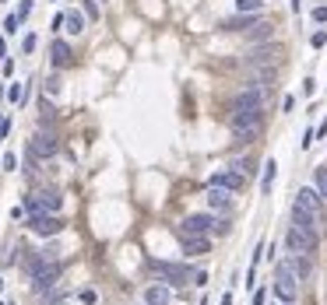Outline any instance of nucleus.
Here are the masks:
<instances>
[{
  "label": "nucleus",
  "mask_w": 327,
  "mask_h": 305,
  "mask_svg": "<svg viewBox=\"0 0 327 305\" xmlns=\"http://www.w3.org/2000/svg\"><path fill=\"white\" fill-rule=\"evenodd\" d=\"M260 123H264V109H236L229 127L240 141H253L260 134Z\"/></svg>",
  "instance_id": "obj_1"
},
{
  "label": "nucleus",
  "mask_w": 327,
  "mask_h": 305,
  "mask_svg": "<svg viewBox=\"0 0 327 305\" xmlns=\"http://www.w3.org/2000/svg\"><path fill=\"white\" fill-rule=\"evenodd\" d=\"M60 274H64V267H60L57 260H42L39 267H32V270H28V277H32V291H35V295H42V291L57 288Z\"/></svg>",
  "instance_id": "obj_2"
},
{
  "label": "nucleus",
  "mask_w": 327,
  "mask_h": 305,
  "mask_svg": "<svg viewBox=\"0 0 327 305\" xmlns=\"http://www.w3.org/2000/svg\"><path fill=\"white\" fill-rule=\"evenodd\" d=\"M60 207H64V197L57 190H39V193L25 197V211L28 214H60Z\"/></svg>",
  "instance_id": "obj_3"
},
{
  "label": "nucleus",
  "mask_w": 327,
  "mask_h": 305,
  "mask_svg": "<svg viewBox=\"0 0 327 305\" xmlns=\"http://www.w3.org/2000/svg\"><path fill=\"white\" fill-rule=\"evenodd\" d=\"M285 242H289V253H303V256H310V253H317V246H320V235L313 228H303V225H296L292 221V228L285 235Z\"/></svg>",
  "instance_id": "obj_4"
},
{
  "label": "nucleus",
  "mask_w": 327,
  "mask_h": 305,
  "mask_svg": "<svg viewBox=\"0 0 327 305\" xmlns=\"http://www.w3.org/2000/svg\"><path fill=\"white\" fill-rule=\"evenodd\" d=\"M274 295H278V302H296L299 298V281H296V274L285 267V263H278L274 267Z\"/></svg>",
  "instance_id": "obj_5"
},
{
  "label": "nucleus",
  "mask_w": 327,
  "mask_h": 305,
  "mask_svg": "<svg viewBox=\"0 0 327 305\" xmlns=\"http://www.w3.org/2000/svg\"><path fill=\"white\" fill-rule=\"evenodd\" d=\"M215 225H218L222 231H229V225H225V221H218L215 214H186V218H183V225H179V235H208Z\"/></svg>",
  "instance_id": "obj_6"
},
{
  "label": "nucleus",
  "mask_w": 327,
  "mask_h": 305,
  "mask_svg": "<svg viewBox=\"0 0 327 305\" xmlns=\"http://www.w3.org/2000/svg\"><path fill=\"white\" fill-rule=\"evenodd\" d=\"M152 270H159L165 277V284H186L194 281V270L186 263H169V260H152Z\"/></svg>",
  "instance_id": "obj_7"
},
{
  "label": "nucleus",
  "mask_w": 327,
  "mask_h": 305,
  "mask_svg": "<svg viewBox=\"0 0 327 305\" xmlns=\"http://www.w3.org/2000/svg\"><path fill=\"white\" fill-rule=\"evenodd\" d=\"M28 151L35 154V158H53V154L60 151V141H57L53 130H35L32 141H28Z\"/></svg>",
  "instance_id": "obj_8"
},
{
  "label": "nucleus",
  "mask_w": 327,
  "mask_h": 305,
  "mask_svg": "<svg viewBox=\"0 0 327 305\" xmlns=\"http://www.w3.org/2000/svg\"><path fill=\"white\" fill-rule=\"evenodd\" d=\"M25 228L35 231V235H60V231H64V221H60V214H28Z\"/></svg>",
  "instance_id": "obj_9"
},
{
  "label": "nucleus",
  "mask_w": 327,
  "mask_h": 305,
  "mask_svg": "<svg viewBox=\"0 0 327 305\" xmlns=\"http://www.w3.org/2000/svg\"><path fill=\"white\" fill-rule=\"evenodd\" d=\"M296 207H299L303 214H310L313 221H320V193H317V190H299Z\"/></svg>",
  "instance_id": "obj_10"
},
{
  "label": "nucleus",
  "mask_w": 327,
  "mask_h": 305,
  "mask_svg": "<svg viewBox=\"0 0 327 305\" xmlns=\"http://www.w3.org/2000/svg\"><path fill=\"white\" fill-rule=\"evenodd\" d=\"M257 25H264V11H260V14H236V18L222 21L225 32H250V28H257Z\"/></svg>",
  "instance_id": "obj_11"
},
{
  "label": "nucleus",
  "mask_w": 327,
  "mask_h": 305,
  "mask_svg": "<svg viewBox=\"0 0 327 305\" xmlns=\"http://www.w3.org/2000/svg\"><path fill=\"white\" fill-rule=\"evenodd\" d=\"M236 109H264V84H250L236 98Z\"/></svg>",
  "instance_id": "obj_12"
},
{
  "label": "nucleus",
  "mask_w": 327,
  "mask_h": 305,
  "mask_svg": "<svg viewBox=\"0 0 327 305\" xmlns=\"http://www.w3.org/2000/svg\"><path fill=\"white\" fill-rule=\"evenodd\" d=\"M243 175H236L232 168H225V172H215L211 175V186H218V190H229V193H236V190H243Z\"/></svg>",
  "instance_id": "obj_13"
},
{
  "label": "nucleus",
  "mask_w": 327,
  "mask_h": 305,
  "mask_svg": "<svg viewBox=\"0 0 327 305\" xmlns=\"http://www.w3.org/2000/svg\"><path fill=\"white\" fill-rule=\"evenodd\" d=\"M208 207H211V211H218V214H229V211H232V193H229V190L211 186V193H208Z\"/></svg>",
  "instance_id": "obj_14"
},
{
  "label": "nucleus",
  "mask_w": 327,
  "mask_h": 305,
  "mask_svg": "<svg viewBox=\"0 0 327 305\" xmlns=\"http://www.w3.org/2000/svg\"><path fill=\"white\" fill-rule=\"evenodd\" d=\"M145 305H172L169 284H148L145 288Z\"/></svg>",
  "instance_id": "obj_15"
},
{
  "label": "nucleus",
  "mask_w": 327,
  "mask_h": 305,
  "mask_svg": "<svg viewBox=\"0 0 327 305\" xmlns=\"http://www.w3.org/2000/svg\"><path fill=\"white\" fill-rule=\"evenodd\" d=\"M292 274H296V281H303V277H310L313 274V267H310V260L303 256V253H289V260H282Z\"/></svg>",
  "instance_id": "obj_16"
},
{
  "label": "nucleus",
  "mask_w": 327,
  "mask_h": 305,
  "mask_svg": "<svg viewBox=\"0 0 327 305\" xmlns=\"http://www.w3.org/2000/svg\"><path fill=\"white\" fill-rule=\"evenodd\" d=\"M208 249H211V242L204 235H183V253L186 256H204Z\"/></svg>",
  "instance_id": "obj_17"
},
{
  "label": "nucleus",
  "mask_w": 327,
  "mask_h": 305,
  "mask_svg": "<svg viewBox=\"0 0 327 305\" xmlns=\"http://www.w3.org/2000/svg\"><path fill=\"white\" fill-rule=\"evenodd\" d=\"M50 56H53V67H67L71 64V46L64 42V39H53V46H50Z\"/></svg>",
  "instance_id": "obj_18"
},
{
  "label": "nucleus",
  "mask_w": 327,
  "mask_h": 305,
  "mask_svg": "<svg viewBox=\"0 0 327 305\" xmlns=\"http://www.w3.org/2000/svg\"><path fill=\"white\" fill-rule=\"evenodd\" d=\"M84 21H88V18H84L81 11H64V28H67L71 35H81V32H84Z\"/></svg>",
  "instance_id": "obj_19"
},
{
  "label": "nucleus",
  "mask_w": 327,
  "mask_h": 305,
  "mask_svg": "<svg viewBox=\"0 0 327 305\" xmlns=\"http://www.w3.org/2000/svg\"><path fill=\"white\" fill-rule=\"evenodd\" d=\"M274 175H278V165H274V158L264 165V179H260V193H271V186H274Z\"/></svg>",
  "instance_id": "obj_20"
},
{
  "label": "nucleus",
  "mask_w": 327,
  "mask_h": 305,
  "mask_svg": "<svg viewBox=\"0 0 327 305\" xmlns=\"http://www.w3.org/2000/svg\"><path fill=\"white\" fill-rule=\"evenodd\" d=\"M267 0H236V14H260Z\"/></svg>",
  "instance_id": "obj_21"
},
{
  "label": "nucleus",
  "mask_w": 327,
  "mask_h": 305,
  "mask_svg": "<svg viewBox=\"0 0 327 305\" xmlns=\"http://www.w3.org/2000/svg\"><path fill=\"white\" fill-rule=\"evenodd\" d=\"M271 56H282V46H260V49L253 53V64H267Z\"/></svg>",
  "instance_id": "obj_22"
},
{
  "label": "nucleus",
  "mask_w": 327,
  "mask_h": 305,
  "mask_svg": "<svg viewBox=\"0 0 327 305\" xmlns=\"http://www.w3.org/2000/svg\"><path fill=\"white\" fill-rule=\"evenodd\" d=\"M229 168H232L236 175H243V179H246V175H253V161H250V158H236Z\"/></svg>",
  "instance_id": "obj_23"
},
{
  "label": "nucleus",
  "mask_w": 327,
  "mask_h": 305,
  "mask_svg": "<svg viewBox=\"0 0 327 305\" xmlns=\"http://www.w3.org/2000/svg\"><path fill=\"white\" fill-rule=\"evenodd\" d=\"M4 95H7L11 102H18V105H21V102H25V84H21V81H11V88H7Z\"/></svg>",
  "instance_id": "obj_24"
},
{
  "label": "nucleus",
  "mask_w": 327,
  "mask_h": 305,
  "mask_svg": "<svg viewBox=\"0 0 327 305\" xmlns=\"http://www.w3.org/2000/svg\"><path fill=\"white\" fill-rule=\"evenodd\" d=\"M317 193H320V200H327V165L317 168Z\"/></svg>",
  "instance_id": "obj_25"
},
{
  "label": "nucleus",
  "mask_w": 327,
  "mask_h": 305,
  "mask_svg": "<svg viewBox=\"0 0 327 305\" xmlns=\"http://www.w3.org/2000/svg\"><path fill=\"white\" fill-rule=\"evenodd\" d=\"M18 25H21V21H18V14H7V18H4V32H7V35H14V32H18Z\"/></svg>",
  "instance_id": "obj_26"
},
{
  "label": "nucleus",
  "mask_w": 327,
  "mask_h": 305,
  "mask_svg": "<svg viewBox=\"0 0 327 305\" xmlns=\"http://www.w3.org/2000/svg\"><path fill=\"white\" fill-rule=\"evenodd\" d=\"M35 46H39V39H35V32H28L25 42H21V53H35Z\"/></svg>",
  "instance_id": "obj_27"
},
{
  "label": "nucleus",
  "mask_w": 327,
  "mask_h": 305,
  "mask_svg": "<svg viewBox=\"0 0 327 305\" xmlns=\"http://www.w3.org/2000/svg\"><path fill=\"white\" fill-rule=\"evenodd\" d=\"M0 168H7V172H14V168H18V154H4V158H0Z\"/></svg>",
  "instance_id": "obj_28"
},
{
  "label": "nucleus",
  "mask_w": 327,
  "mask_h": 305,
  "mask_svg": "<svg viewBox=\"0 0 327 305\" xmlns=\"http://www.w3.org/2000/svg\"><path fill=\"white\" fill-rule=\"evenodd\" d=\"M46 95H53V98L60 95V77H50V81H46Z\"/></svg>",
  "instance_id": "obj_29"
},
{
  "label": "nucleus",
  "mask_w": 327,
  "mask_h": 305,
  "mask_svg": "<svg viewBox=\"0 0 327 305\" xmlns=\"http://www.w3.org/2000/svg\"><path fill=\"white\" fill-rule=\"evenodd\" d=\"M28 14H32V0H21V4H18V21H25Z\"/></svg>",
  "instance_id": "obj_30"
},
{
  "label": "nucleus",
  "mask_w": 327,
  "mask_h": 305,
  "mask_svg": "<svg viewBox=\"0 0 327 305\" xmlns=\"http://www.w3.org/2000/svg\"><path fill=\"white\" fill-rule=\"evenodd\" d=\"M84 18H91V21H95V18H99V7H95V0H84V11H81Z\"/></svg>",
  "instance_id": "obj_31"
},
{
  "label": "nucleus",
  "mask_w": 327,
  "mask_h": 305,
  "mask_svg": "<svg viewBox=\"0 0 327 305\" xmlns=\"http://www.w3.org/2000/svg\"><path fill=\"white\" fill-rule=\"evenodd\" d=\"M310 42H313V49L327 46V32H324V28H320V32H313V39H310Z\"/></svg>",
  "instance_id": "obj_32"
},
{
  "label": "nucleus",
  "mask_w": 327,
  "mask_h": 305,
  "mask_svg": "<svg viewBox=\"0 0 327 305\" xmlns=\"http://www.w3.org/2000/svg\"><path fill=\"white\" fill-rule=\"evenodd\" d=\"M78 298H81L84 305H95V302H99V295H95L91 288H84V291H81V295H78Z\"/></svg>",
  "instance_id": "obj_33"
},
{
  "label": "nucleus",
  "mask_w": 327,
  "mask_h": 305,
  "mask_svg": "<svg viewBox=\"0 0 327 305\" xmlns=\"http://www.w3.org/2000/svg\"><path fill=\"white\" fill-rule=\"evenodd\" d=\"M313 21H317V25H324V21H327V7H324V4H320V7H313Z\"/></svg>",
  "instance_id": "obj_34"
},
{
  "label": "nucleus",
  "mask_w": 327,
  "mask_h": 305,
  "mask_svg": "<svg viewBox=\"0 0 327 305\" xmlns=\"http://www.w3.org/2000/svg\"><path fill=\"white\" fill-rule=\"evenodd\" d=\"M7 130H11V119H7V116H0V137H4Z\"/></svg>",
  "instance_id": "obj_35"
},
{
  "label": "nucleus",
  "mask_w": 327,
  "mask_h": 305,
  "mask_svg": "<svg viewBox=\"0 0 327 305\" xmlns=\"http://www.w3.org/2000/svg\"><path fill=\"white\" fill-rule=\"evenodd\" d=\"M313 137H327V119H324V123H320V130H317Z\"/></svg>",
  "instance_id": "obj_36"
},
{
  "label": "nucleus",
  "mask_w": 327,
  "mask_h": 305,
  "mask_svg": "<svg viewBox=\"0 0 327 305\" xmlns=\"http://www.w3.org/2000/svg\"><path fill=\"white\" fill-rule=\"evenodd\" d=\"M0 56L7 60V46H4V35H0Z\"/></svg>",
  "instance_id": "obj_37"
},
{
  "label": "nucleus",
  "mask_w": 327,
  "mask_h": 305,
  "mask_svg": "<svg viewBox=\"0 0 327 305\" xmlns=\"http://www.w3.org/2000/svg\"><path fill=\"white\" fill-rule=\"evenodd\" d=\"M222 305H232V295H222Z\"/></svg>",
  "instance_id": "obj_38"
},
{
  "label": "nucleus",
  "mask_w": 327,
  "mask_h": 305,
  "mask_svg": "<svg viewBox=\"0 0 327 305\" xmlns=\"http://www.w3.org/2000/svg\"><path fill=\"white\" fill-rule=\"evenodd\" d=\"M53 305H71V302H67V298H64V302H53Z\"/></svg>",
  "instance_id": "obj_39"
},
{
  "label": "nucleus",
  "mask_w": 327,
  "mask_h": 305,
  "mask_svg": "<svg viewBox=\"0 0 327 305\" xmlns=\"http://www.w3.org/2000/svg\"><path fill=\"white\" fill-rule=\"evenodd\" d=\"M278 305H292V302H278Z\"/></svg>",
  "instance_id": "obj_40"
},
{
  "label": "nucleus",
  "mask_w": 327,
  "mask_h": 305,
  "mask_svg": "<svg viewBox=\"0 0 327 305\" xmlns=\"http://www.w3.org/2000/svg\"><path fill=\"white\" fill-rule=\"evenodd\" d=\"M0 305H7V302H0Z\"/></svg>",
  "instance_id": "obj_41"
},
{
  "label": "nucleus",
  "mask_w": 327,
  "mask_h": 305,
  "mask_svg": "<svg viewBox=\"0 0 327 305\" xmlns=\"http://www.w3.org/2000/svg\"><path fill=\"white\" fill-rule=\"evenodd\" d=\"M95 4H99V0H95Z\"/></svg>",
  "instance_id": "obj_42"
},
{
  "label": "nucleus",
  "mask_w": 327,
  "mask_h": 305,
  "mask_svg": "<svg viewBox=\"0 0 327 305\" xmlns=\"http://www.w3.org/2000/svg\"><path fill=\"white\" fill-rule=\"evenodd\" d=\"M141 305H145V302H141Z\"/></svg>",
  "instance_id": "obj_43"
}]
</instances>
